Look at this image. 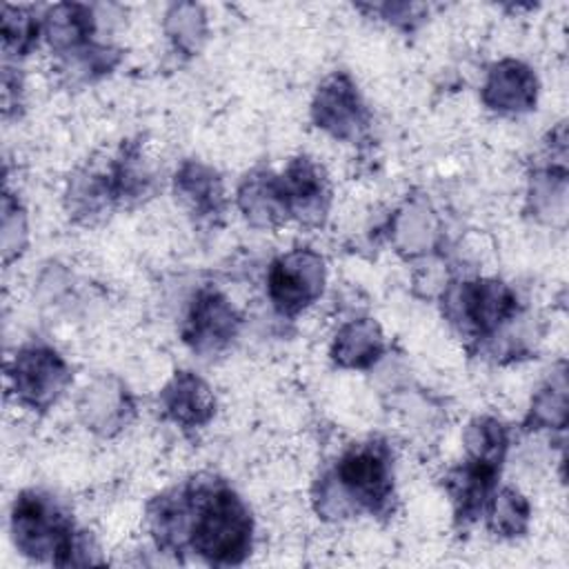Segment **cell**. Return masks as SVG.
Returning a JSON list of instances; mask_svg holds the SVG:
<instances>
[{
	"label": "cell",
	"instance_id": "9c48e42d",
	"mask_svg": "<svg viewBox=\"0 0 569 569\" xmlns=\"http://www.w3.org/2000/svg\"><path fill=\"white\" fill-rule=\"evenodd\" d=\"M485 100L493 109H529L536 100V78L518 62H502L485 87Z\"/></svg>",
	"mask_w": 569,
	"mask_h": 569
},
{
	"label": "cell",
	"instance_id": "6da1fadb",
	"mask_svg": "<svg viewBox=\"0 0 569 569\" xmlns=\"http://www.w3.org/2000/svg\"><path fill=\"white\" fill-rule=\"evenodd\" d=\"M193 522L191 547L209 562L233 565L251 549V516L224 485H200L187 491Z\"/></svg>",
	"mask_w": 569,
	"mask_h": 569
},
{
	"label": "cell",
	"instance_id": "277c9868",
	"mask_svg": "<svg viewBox=\"0 0 569 569\" xmlns=\"http://www.w3.org/2000/svg\"><path fill=\"white\" fill-rule=\"evenodd\" d=\"M322 291V262L309 251L282 256L269 271V296L278 311L296 313Z\"/></svg>",
	"mask_w": 569,
	"mask_h": 569
},
{
	"label": "cell",
	"instance_id": "30bf717a",
	"mask_svg": "<svg viewBox=\"0 0 569 569\" xmlns=\"http://www.w3.org/2000/svg\"><path fill=\"white\" fill-rule=\"evenodd\" d=\"M164 409L176 422L196 427L204 425L211 418L213 402L202 380L189 373H180L164 391Z\"/></svg>",
	"mask_w": 569,
	"mask_h": 569
},
{
	"label": "cell",
	"instance_id": "8fae6325",
	"mask_svg": "<svg viewBox=\"0 0 569 569\" xmlns=\"http://www.w3.org/2000/svg\"><path fill=\"white\" fill-rule=\"evenodd\" d=\"M356 338L349 333V329H345L338 338L336 345V360H340L342 365H351V367H367L371 360L378 358L382 342L378 336L376 325L371 322H358L353 325Z\"/></svg>",
	"mask_w": 569,
	"mask_h": 569
},
{
	"label": "cell",
	"instance_id": "3957f363",
	"mask_svg": "<svg viewBox=\"0 0 569 569\" xmlns=\"http://www.w3.org/2000/svg\"><path fill=\"white\" fill-rule=\"evenodd\" d=\"M345 491L369 511H385L391 500V465L382 445L351 447L338 465Z\"/></svg>",
	"mask_w": 569,
	"mask_h": 569
},
{
	"label": "cell",
	"instance_id": "7c38bea8",
	"mask_svg": "<svg viewBox=\"0 0 569 569\" xmlns=\"http://www.w3.org/2000/svg\"><path fill=\"white\" fill-rule=\"evenodd\" d=\"M491 516H493L496 531H505L509 536H516L518 531L525 529L527 505L516 491L507 489V491L500 493V498H496Z\"/></svg>",
	"mask_w": 569,
	"mask_h": 569
},
{
	"label": "cell",
	"instance_id": "ba28073f",
	"mask_svg": "<svg viewBox=\"0 0 569 569\" xmlns=\"http://www.w3.org/2000/svg\"><path fill=\"white\" fill-rule=\"evenodd\" d=\"M316 120L320 127L329 129L333 136L345 138L349 129H356L360 124V104L358 93L349 84L345 76L331 78L320 91L316 100Z\"/></svg>",
	"mask_w": 569,
	"mask_h": 569
},
{
	"label": "cell",
	"instance_id": "5b68a950",
	"mask_svg": "<svg viewBox=\"0 0 569 569\" xmlns=\"http://www.w3.org/2000/svg\"><path fill=\"white\" fill-rule=\"evenodd\" d=\"M11 378L16 382V393H20L24 402L44 407L67 382V367L56 351L31 347L16 356Z\"/></svg>",
	"mask_w": 569,
	"mask_h": 569
},
{
	"label": "cell",
	"instance_id": "52a82bcc",
	"mask_svg": "<svg viewBox=\"0 0 569 569\" xmlns=\"http://www.w3.org/2000/svg\"><path fill=\"white\" fill-rule=\"evenodd\" d=\"M462 313L480 333L493 331L516 309V298L502 282H476L462 289Z\"/></svg>",
	"mask_w": 569,
	"mask_h": 569
},
{
	"label": "cell",
	"instance_id": "8992f818",
	"mask_svg": "<svg viewBox=\"0 0 569 569\" xmlns=\"http://www.w3.org/2000/svg\"><path fill=\"white\" fill-rule=\"evenodd\" d=\"M236 331V316L227 300L216 291H202L189 313L184 340L193 345V349H218Z\"/></svg>",
	"mask_w": 569,
	"mask_h": 569
},
{
	"label": "cell",
	"instance_id": "7a4b0ae2",
	"mask_svg": "<svg viewBox=\"0 0 569 569\" xmlns=\"http://www.w3.org/2000/svg\"><path fill=\"white\" fill-rule=\"evenodd\" d=\"M11 529L22 553L36 560L49 558L53 565H76L78 540L73 522L49 498L22 493L13 505Z\"/></svg>",
	"mask_w": 569,
	"mask_h": 569
}]
</instances>
